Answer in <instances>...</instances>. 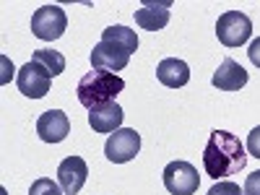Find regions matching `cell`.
Wrapping results in <instances>:
<instances>
[{"label": "cell", "mask_w": 260, "mask_h": 195, "mask_svg": "<svg viewBox=\"0 0 260 195\" xmlns=\"http://www.w3.org/2000/svg\"><path fill=\"white\" fill-rule=\"evenodd\" d=\"M247 164V151L242 141L229 130H211V138L203 151V169L216 182L242 172Z\"/></svg>", "instance_id": "obj_1"}, {"label": "cell", "mask_w": 260, "mask_h": 195, "mask_svg": "<svg viewBox=\"0 0 260 195\" xmlns=\"http://www.w3.org/2000/svg\"><path fill=\"white\" fill-rule=\"evenodd\" d=\"M122 89H125V81L117 73L91 68L89 73L78 81L76 94H78V102L86 107V110H94V107H99V104L112 102Z\"/></svg>", "instance_id": "obj_2"}, {"label": "cell", "mask_w": 260, "mask_h": 195, "mask_svg": "<svg viewBox=\"0 0 260 195\" xmlns=\"http://www.w3.org/2000/svg\"><path fill=\"white\" fill-rule=\"evenodd\" d=\"M37 133L45 143H60L71 133V120L62 110H47L37 120Z\"/></svg>", "instance_id": "obj_10"}, {"label": "cell", "mask_w": 260, "mask_h": 195, "mask_svg": "<svg viewBox=\"0 0 260 195\" xmlns=\"http://www.w3.org/2000/svg\"><path fill=\"white\" fill-rule=\"evenodd\" d=\"M89 180V167L81 156H68L57 167V185L62 187L65 195H78L81 187Z\"/></svg>", "instance_id": "obj_9"}, {"label": "cell", "mask_w": 260, "mask_h": 195, "mask_svg": "<svg viewBox=\"0 0 260 195\" xmlns=\"http://www.w3.org/2000/svg\"><path fill=\"white\" fill-rule=\"evenodd\" d=\"M31 60H34V62H39L42 68H45L52 78H55V76H60V73L65 71V57H62L57 50H37V52L31 55Z\"/></svg>", "instance_id": "obj_15"}, {"label": "cell", "mask_w": 260, "mask_h": 195, "mask_svg": "<svg viewBox=\"0 0 260 195\" xmlns=\"http://www.w3.org/2000/svg\"><path fill=\"white\" fill-rule=\"evenodd\" d=\"M130 52L125 45L115 39H99V45L91 50V65L96 71H110V73H117L122 71L125 65L130 62Z\"/></svg>", "instance_id": "obj_7"}, {"label": "cell", "mask_w": 260, "mask_h": 195, "mask_svg": "<svg viewBox=\"0 0 260 195\" xmlns=\"http://www.w3.org/2000/svg\"><path fill=\"white\" fill-rule=\"evenodd\" d=\"M247 55H250V60H252L255 68H260V37H257V39H252V45H250Z\"/></svg>", "instance_id": "obj_21"}, {"label": "cell", "mask_w": 260, "mask_h": 195, "mask_svg": "<svg viewBox=\"0 0 260 195\" xmlns=\"http://www.w3.org/2000/svg\"><path fill=\"white\" fill-rule=\"evenodd\" d=\"M68 29V16L60 6H42L31 16V34L42 42L60 39Z\"/></svg>", "instance_id": "obj_4"}, {"label": "cell", "mask_w": 260, "mask_h": 195, "mask_svg": "<svg viewBox=\"0 0 260 195\" xmlns=\"http://www.w3.org/2000/svg\"><path fill=\"white\" fill-rule=\"evenodd\" d=\"M247 151H250L255 159H260V125L250 130V136H247Z\"/></svg>", "instance_id": "obj_19"}, {"label": "cell", "mask_w": 260, "mask_h": 195, "mask_svg": "<svg viewBox=\"0 0 260 195\" xmlns=\"http://www.w3.org/2000/svg\"><path fill=\"white\" fill-rule=\"evenodd\" d=\"M122 107L117 102H107V104H99L94 110H89V125L94 127V133H115L122 125Z\"/></svg>", "instance_id": "obj_12"}, {"label": "cell", "mask_w": 260, "mask_h": 195, "mask_svg": "<svg viewBox=\"0 0 260 195\" xmlns=\"http://www.w3.org/2000/svg\"><path fill=\"white\" fill-rule=\"evenodd\" d=\"M136 24L146 31H159L169 24V8L167 3L161 6H154V3H146L143 8L136 11Z\"/></svg>", "instance_id": "obj_14"}, {"label": "cell", "mask_w": 260, "mask_h": 195, "mask_svg": "<svg viewBox=\"0 0 260 195\" xmlns=\"http://www.w3.org/2000/svg\"><path fill=\"white\" fill-rule=\"evenodd\" d=\"M141 151V136L130 127H120L107 138L104 143V156L110 159L112 164H125V161H133Z\"/></svg>", "instance_id": "obj_6"}, {"label": "cell", "mask_w": 260, "mask_h": 195, "mask_svg": "<svg viewBox=\"0 0 260 195\" xmlns=\"http://www.w3.org/2000/svg\"><path fill=\"white\" fill-rule=\"evenodd\" d=\"M102 39H115V42H120V45H125L130 52L138 50V37H136V31L127 29V26H120V24L107 26V29L102 31Z\"/></svg>", "instance_id": "obj_16"}, {"label": "cell", "mask_w": 260, "mask_h": 195, "mask_svg": "<svg viewBox=\"0 0 260 195\" xmlns=\"http://www.w3.org/2000/svg\"><path fill=\"white\" fill-rule=\"evenodd\" d=\"M242 190H245V195H260V169L252 172V175H247Z\"/></svg>", "instance_id": "obj_20"}, {"label": "cell", "mask_w": 260, "mask_h": 195, "mask_svg": "<svg viewBox=\"0 0 260 195\" xmlns=\"http://www.w3.org/2000/svg\"><path fill=\"white\" fill-rule=\"evenodd\" d=\"M29 195H65V192H62V187H60L57 182H52L50 177H39V180L31 182Z\"/></svg>", "instance_id": "obj_17"}, {"label": "cell", "mask_w": 260, "mask_h": 195, "mask_svg": "<svg viewBox=\"0 0 260 195\" xmlns=\"http://www.w3.org/2000/svg\"><path fill=\"white\" fill-rule=\"evenodd\" d=\"M50 83H52V76L42 68L39 62L29 60L24 68L18 71V78H16V86H18V91L29 96V99H42V96H47L50 91Z\"/></svg>", "instance_id": "obj_8"}, {"label": "cell", "mask_w": 260, "mask_h": 195, "mask_svg": "<svg viewBox=\"0 0 260 195\" xmlns=\"http://www.w3.org/2000/svg\"><path fill=\"white\" fill-rule=\"evenodd\" d=\"M211 83H213L219 91H240L242 86L247 83V71H245L237 60L224 57L221 65H219V71L213 73Z\"/></svg>", "instance_id": "obj_11"}, {"label": "cell", "mask_w": 260, "mask_h": 195, "mask_svg": "<svg viewBox=\"0 0 260 195\" xmlns=\"http://www.w3.org/2000/svg\"><path fill=\"white\" fill-rule=\"evenodd\" d=\"M161 175H164V187L172 195H195L201 187L198 169L190 161H169Z\"/></svg>", "instance_id": "obj_5"}, {"label": "cell", "mask_w": 260, "mask_h": 195, "mask_svg": "<svg viewBox=\"0 0 260 195\" xmlns=\"http://www.w3.org/2000/svg\"><path fill=\"white\" fill-rule=\"evenodd\" d=\"M252 34V21L242 11H226L216 21V37L224 47H240Z\"/></svg>", "instance_id": "obj_3"}, {"label": "cell", "mask_w": 260, "mask_h": 195, "mask_svg": "<svg viewBox=\"0 0 260 195\" xmlns=\"http://www.w3.org/2000/svg\"><path fill=\"white\" fill-rule=\"evenodd\" d=\"M156 78L169 86V89H180V86H185L190 81V68L185 60H177V57H167L159 62L156 68Z\"/></svg>", "instance_id": "obj_13"}, {"label": "cell", "mask_w": 260, "mask_h": 195, "mask_svg": "<svg viewBox=\"0 0 260 195\" xmlns=\"http://www.w3.org/2000/svg\"><path fill=\"white\" fill-rule=\"evenodd\" d=\"M208 195H245V190L237 185V182L224 180V182H216V185L208 190Z\"/></svg>", "instance_id": "obj_18"}]
</instances>
